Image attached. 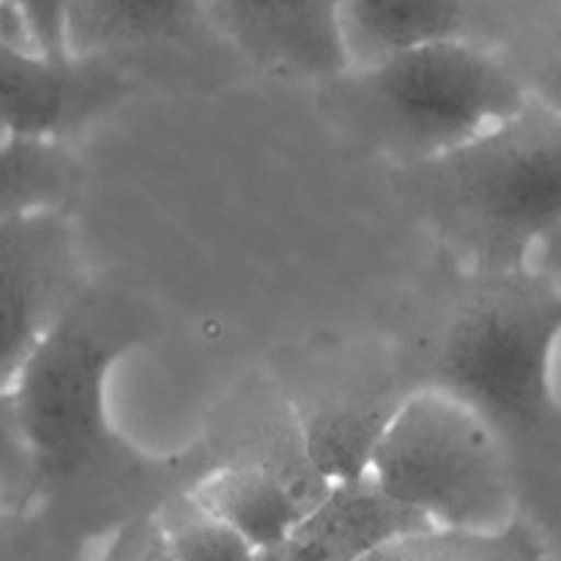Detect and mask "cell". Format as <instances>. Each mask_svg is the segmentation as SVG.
I'll return each instance as SVG.
<instances>
[{"instance_id":"6da1fadb","label":"cell","mask_w":561,"mask_h":561,"mask_svg":"<svg viewBox=\"0 0 561 561\" xmlns=\"http://www.w3.org/2000/svg\"><path fill=\"white\" fill-rule=\"evenodd\" d=\"M559 288L537 268H474L416 356L411 389H433L491 422L513 447L557 431Z\"/></svg>"},{"instance_id":"7a4b0ae2","label":"cell","mask_w":561,"mask_h":561,"mask_svg":"<svg viewBox=\"0 0 561 561\" xmlns=\"http://www.w3.org/2000/svg\"><path fill=\"white\" fill-rule=\"evenodd\" d=\"M409 195L474 268H526L561 214V121L531 99L499 129L405 168Z\"/></svg>"},{"instance_id":"3957f363","label":"cell","mask_w":561,"mask_h":561,"mask_svg":"<svg viewBox=\"0 0 561 561\" xmlns=\"http://www.w3.org/2000/svg\"><path fill=\"white\" fill-rule=\"evenodd\" d=\"M323 88L329 115L403 168L499 129L535 99L513 66L469 38L411 49Z\"/></svg>"},{"instance_id":"277c9868","label":"cell","mask_w":561,"mask_h":561,"mask_svg":"<svg viewBox=\"0 0 561 561\" xmlns=\"http://www.w3.org/2000/svg\"><path fill=\"white\" fill-rule=\"evenodd\" d=\"M129 345L124 310L85 290L14 376L9 394L36 499L148 469L107 420L110 370Z\"/></svg>"},{"instance_id":"5b68a950","label":"cell","mask_w":561,"mask_h":561,"mask_svg":"<svg viewBox=\"0 0 561 561\" xmlns=\"http://www.w3.org/2000/svg\"><path fill=\"white\" fill-rule=\"evenodd\" d=\"M367 477L431 529L496 531L518 518L510 442L469 405L433 389H411Z\"/></svg>"},{"instance_id":"8992f818","label":"cell","mask_w":561,"mask_h":561,"mask_svg":"<svg viewBox=\"0 0 561 561\" xmlns=\"http://www.w3.org/2000/svg\"><path fill=\"white\" fill-rule=\"evenodd\" d=\"M274 383L294 411L312 471L327 485L367 477L383 431L411 392L398 362L367 354L299 356Z\"/></svg>"},{"instance_id":"52a82bcc","label":"cell","mask_w":561,"mask_h":561,"mask_svg":"<svg viewBox=\"0 0 561 561\" xmlns=\"http://www.w3.org/2000/svg\"><path fill=\"white\" fill-rule=\"evenodd\" d=\"M85 294L75 230L66 211L22 214L0 222V389L49 329Z\"/></svg>"},{"instance_id":"ba28073f","label":"cell","mask_w":561,"mask_h":561,"mask_svg":"<svg viewBox=\"0 0 561 561\" xmlns=\"http://www.w3.org/2000/svg\"><path fill=\"white\" fill-rule=\"evenodd\" d=\"M131 82L110 58L47 60L0 36V131L60 142L129 93Z\"/></svg>"},{"instance_id":"9c48e42d","label":"cell","mask_w":561,"mask_h":561,"mask_svg":"<svg viewBox=\"0 0 561 561\" xmlns=\"http://www.w3.org/2000/svg\"><path fill=\"white\" fill-rule=\"evenodd\" d=\"M208 27L233 44L247 60L279 77L321 80L348 75L340 31V3H203Z\"/></svg>"},{"instance_id":"30bf717a","label":"cell","mask_w":561,"mask_h":561,"mask_svg":"<svg viewBox=\"0 0 561 561\" xmlns=\"http://www.w3.org/2000/svg\"><path fill=\"white\" fill-rule=\"evenodd\" d=\"M427 529V520L389 499L370 477H362L329 485L301 515L283 551L288 561H365Z\"/></svg>"},{"instance_id":"8fae6325","label":"cell","mask_w":561,"mask_h":561,"mask_svg":"<svg viewBox=\"0 0 561 561\" xmlns=\"http://www.w3.org/2000/svg\"><path fill=\"white\" fill-rule=\"evenodd\" d=\"M211 469L244 466L283 482L307 510L327 493V482L312 471L299 425L274 383L268 392L244 394L230 403L228 416L211 436Z\"/></svg>"},{"instance_id":"7c38bea8","label":"cell","mask_w":561,"mask_h":561,"mask_svg":"<svg viewBox=\"0 0 561 561\" xmlns=\"http://www.w3.org/2000/svg\"><path fill=\"white\" fill-rule=\"evenodd\" d=\"M471 9L453 0H351L340 3V31L351 71L398 58L411 49L458 42Z\"/></svg>"},{"instance_id":"4fadbf2b","label":"cell","mask_w":561,"mask_h":561,"mask_svg":"<svg viewBox=\"0 0 561 561\" xmlns=\"http://www.w3.org/2000/svg\"><path fill=\"white\" fill-rule=\"evenodd\" d=\"M203 27H208L203 3H66V44L71 58L118 60L121 53L131 49L190 42Z\"/></svg>"},{"instance_id":"5bb4252c","label":"cell","mask_w":561,"mask_h":561,"mask_svg":"<svg viewBox=\"0 0 561 561\" xmlns=\"http://www.w3.org/2000/svg\"><path fill=\"white\" fill-rule=\"evenodd\" d=\"M186 491L255 551L283 548L305 515V507L283 482L244 466H219L206 471Z\"/></svg>"},{"instance_id":"9a60e30c","label":"cell","mask_w":561,"mask_h":561,"mask_svg":"<svg viewBox=\"0 0 561 561\" xmlns=\"http://www.w3.org/2000/svg\"><path fill=\"white\" fill-rule=\"evenodd\" d=\"M82 168L64 142L0 135V222L22 214L66 211Z\"/></svg>"},{"instance_id":"2e32d148","label":"cell","mask_w":561,"mask_h":561,"mask_svg":"<svg viewBox=\"0 0 561 561\" xmlns=\"http://www.w3.org/2000/svg\"><path fill=\"white\" fill-rule=\"evenodd\" d=\"M365 561H548V551L540 531L518 515L496 531H420Z\"/></svg>"},{"instance_id":"e0dca14e","label":"cell","mask_w":561,"mask_h":561,"mask_svg":"<svg viewBox=\"0 0 561 561\" xmlns=\"http://www.w3.org/2000/svg\"><path fill=\"white\" fill-rule=\"evenodd\" d=\"M175 561H252L255 548L214 518L190 491H173L151 510Z\"/></svg>"},{"instance_id":"ac0fdd59","label":"cell","mask_w":561,"mask_h":561,"mask_svg":"<svg viewBox=\"0 0 561 561\" xmlns=\"http://www.w3.org/2000/svg\"><path fill=\"white\" fill-rule=\"evenodd\" d=\"M31 499H36L31 463L16 431L11 394L0 389V507L20 513Z\"/></svg>"},{"instance_id":"d6986e66","label":"cell","mask_w":561,"mask_h":561,"mask_svg":"<svg viewBox=\"0 0 561 561\" xmlns=\"http://www.w3.org/2000/svg\"><path fill=\"white\" fill-rule=\"evenodd\" d=\"M96 561H175L151 513L121 520Z\"/></svg>"},{"instance_id":"ffe728a7","label":"cell","mask_w":561,"mask_h":561,"mask_svg":"<svg viewBox=\"0 0 561 561\" xmlns=\"http://www.w3.org/2000/svg\"><path fill=\"white\" fill-rule=\"evenodd\" d=\"M0 561H42V548L16 513L0 507Z\"/></svg>"},{"instance_id":"44dd1931","label":"cell","mask_w":561,"mask_h":561,"mask_svg":"<svg viewBox=\"0 0 561 561\" xmlns=\"http://www.w3.org/2000/svg\"><path fill=\"white\" fill-rule=\"evenodd\" d=\"M252 561H288L285 559V551L283 548H272V551H257Z\"/></svg>"},{"instance_id":"7402d4cb","label":"cell","mask_w":561,"mask_h":561,"mask_svg":"<svg viewBox=\"0 0 561 561\" xmlns=\"http://www.w3.org/2000/svg\"><path fill=\"white\" fill-rule=\"evenodd\" d=\"M0 135H3V131H0Z\"/></svg>"}]
</instances>
